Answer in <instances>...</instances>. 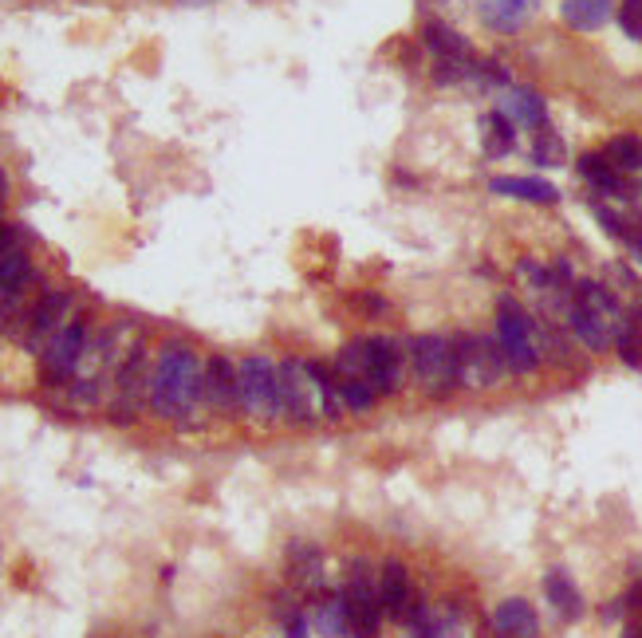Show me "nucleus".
Wrapping results in <instances>:
<instances>
[{"mask_svg":"<svg viewBox=\"0 0 642 638\" xmlns=\"http://www.w3.org/2000/svg\"><path fill=\"white\" fill-rule=\"evenodd\" d=\"M406 627L414 638H457L461 611L450 603H414L406 615Z\"/></svg>","mask_w":642,"mask_h":638,"instance_id":"14","label":"nucleus"},{"mask_svg":"<svg viewBox=\"0 0 642 638\" xmlns=\"http://www.w3.org/2000/svg\"><path fill=\"white\" fill-rule=\"evenodd\" d=\"M497 343H501L505 363H509L513 375H532L540 367V359H544L536 323L524 312V304H516L513 296L497 300Z\"/></svg>","mask_w":642,"mask_h":638,"instance_id":"6","label":"nucleus"},{"mask_svg":"<svg viewBox=\"0 0 642 638\" xmlns=\"http://www.w3.org/2000/svg\"><path fill=\"white\" fill-rule=\"evenodd\" d=\"M28 284H32L28 253H24V249H4V253H0V327L16 316Z\"/></svg>","mask_w":642,"mask_h":638,"instance_id":"13","label":"nucleus"},{"mask_svg":"<svg viewBox=\"0 0 642 638\" xmlns=\"http://www.w3.org/2000/svg\"><path fill=\"white\" fill-rule=\"evenodd\" d=\"M619 28L631 40H642V0H619Z\"/></svg>","mask_w":642,"mask_h":638,"instance_id":"29","label":"nucleus"},{"mask_svg":"<svg viewBox=\"0 0 642 638\" xmlns=\"http://www.w3.org/2000/svg\"><path fill=\"white\" fill-rule=\"evenodd\" d=\"M513 142H516V127L501 111H493V115L481 119V146H485L489 158H505V154L513 150Z\"/></svg>","mask_w":642,"mask_h":638,"instance_id":"26","label":"nucleus"},{"mask_svg":"<svg viewBox=\"0 0 642 638\" xmlns=\"http://www.w3.org/2000/svg\"><path fill=\"white\" fill-rule=\"evenodd\" d=\"M87 343H91V323L83 316H75L64 331L44 347L40 355V379L48 386H71L83 355H87Z\"/></svg>","mask_w":642,"mask_h":638,"instance_id":"10","label":"nucleus"},{"mask_svg":"<svg viewBox=\"0 0 642 638\" xmlns=\"http://www.w3.org/2000/svg\"><path fill=\"white\" fill-rule=\"evenodd\" d=\"M489 190L501 193V197H516V201H532V205H556L560 190L544 178H516V174H501L489 182Z\"/></svg>","mask_w":642,"mask_h":638,"instance_id":"22","label":"nucleus"},{"mask_svg":"<svg viewBox=\"0 0 642 638\" xmlns=\"http://www.w3.org/2000/svg\"><path fill=\"white\" fill-rule=\"evenodd\" d=\"M327 564H323V552L316 544H308V540H296L292 548H288V575H292V583L300 587V591H320L323 583H327Z\"/></svg>","mask_w":642,"mask_h":638,"instance_id":"18","label":"nucleus"},{"mask_svg":"<svg viewBox=\"0 0 642 638\" xmlns=\"http://www.w3.org/2000/svg\"><path fill=\"white\" fill-rule=\"evenodd\" d=\"M497 111L513 123V127H544L548 123V103L532 91V87H505L497 95Z\"/></svg>","mask_w":642,"mask_h":638,"instance_id":"15","label":"nucleus"},{"mask_svg":"<svg viewBox=\"0 0 642 638\" xmlns=\"http://www.w3.org/2000/svg\"><path fill=\"white\" fill-rule=\"evenodd\" d=\"M568 327L587 351H611L627 327L623 304L599 280H579L568 304Z\"/></svg>","mask_w":642,"mask_h":638,"instance_id":"3","label":"nucleus"},{"mask_svg":"<svg viewBox=\"0 0 642 638\" xmlns=\"http://www.w3.org/2000/svg\"><path fill=\"white\" fill-rule=\"evenodd\" d=\"M355 304H359V308H367V312H386V300H379V296H359Z\"/></svg>","mask_w":642,"mask_h":638,"instance_id":"33","label":"nucleus"},{"mask_svg":"<svg viewBox=\"0 0 642 638\" xmlns=\"http://www.w3.org/2000/svg\"><path fill=\"white\" fill-rule=\"evenodd\" d=\"M532 162H536V166H548V170L568 162V146H564L560 130L548 127V123L532 130Z\"/></svg>","mask_w":642,"mask_h":638,"instance_id":"27","label":"nucleus"},{"mask_svg":"<svg viewBox=\"0 0 642 638\" xmlns=\"http://www.w3.org/2000/svg\"><path fill=\"white\" fill-rule=\"evenodd\" d=\"M623 607H631V611H642V579L627 591V599H623Z\"/></svg>","mask_w":642,"mask_h":638,"instance_id":"32","label":"nucleus"},{"mask_svg":"<svg viewBox=\"0 0 642 638\" xmlns=\"http://www.w3.org/2000/svg\"><path fill=\"white\" fill-rule=\"evenodd\" d=\"M312 631H316L320 638H355L343 595H335V599H323L320 607H316V615H312Z\"/></svg>","mask_w":642,"mask_h":638,"instance_id":"24","label":"nucleus"},{"mask_svg":"<svg viewBox=\"0 0 642 638\" xmlns=\"http://www.w3.org/2000/svg\"><path fill=\"white\" fill-rule=\"evenodd\" d=\"M607 158L615 162V170H619L623 178L642 182V138L639 134H619V138H611Z\"/></svg>","mask_w":642,"mask_h":638,"instance_id":"25","label":"nucleus"},{"mask_svg":"<svg viewBox=\"0 0 642 638\" xmlns=\"http://www.w3.org/2000/svg\"><path fill=\"white\" fill-rule=\"evenodd\" d=\"M335 367L343 379L367 383L379 398H394L406 383V347L386 335H359L339 347Z\"/></svg>","mask_w":642,"mask_h":638,"instance_id":"2","label":"nucleus"},{"mask_svg":"<svg viewBox=\"0 0 642 638\" xmlns=\"http://www.w3.org/2000/svg\"><path fill=\"white\" fill-rule=\"evenodd\" d=\"M241 379V410L253 422H276L284 418V390H280V363L268 355H245L237 363Z\"/></svg>","mask_w":642,"mask_h":638,"instance_id":"7","label":"nucleus"},{"mask_svg":"<svg viewBox=\"0 0 642 638\" xmlns=\"http://www.w3.org/2000/svg\"><path fill=\"white\" fill-rule=\"evenodd\" d=\"M205 406L213 414H225V418L241 406V379H237L233 359H225V355L205 359Z\"/></svg>","mask_w":642,"mask_h":638,"instance_id":"12","label":"nucleus"},{"mask_svg":"<svg viewBox=\"0 0 642 638\" xmlns=\"http://www.w3.org/2000/svg\"><path fill=\"white\" fill-rule=\"evenodd\" d=\"M331 383H335V375L316 359H284L280 363L284 418L292 426H312V422L327 418L323 402H327V386Z\"/></svg>","mask_w":642,"mask_h":638,"instance_id":"4","label":"nucleus"},{"mask_svg":"<svg viewBox=\"0 0 642 638\" xmlns=\"http://www.w3.org/2000/svg\"><path fill=\"white\" fill-rule=\"evenodd\" d=\"M150 410L166 422H186L205 406V363L190 343H166L150 371Z\"/></svg>","mask_w":642,"mask_h":638,"instance_id":"1","label":"nucleus"},{"mask_svg":"<svg viewBox=\"0 0 642 638\" xmlns=\"http://www.w3.org/2000/svg\"><path fill=\"white\" fill-rule=\"evenodd\" d=\"M493 631L501 638H536L540 635V619H536L528 599H505L493 611Z\"/></svg>","mask_w":642,"mask_h":638,"instance_id":"19","label":"nucleus"},{"mask_svg":"<svg viewBox=\"0 0 642 638\" xmlns=\"http://www.w3.org/2000/svg\"><path fill=\"white\" fill-rule=\"evenodd\" d=\"M339 398H343L347 414H371V406L379 402V394L371 386L359 383V379H343V375H339Z\"/></svg>","mask_w":642,"mask_h":638,"instance_id":"28","label":"nucleus"},{"mask_svg":"<svg viewBox=\"0 0 642 638\" xmlns=\"http://www.w3.org/2000/svg\"><path fill=\"white\" fill-rule=\"evenodd\" d=\"M0 237H4V225H0Z\"/></svg>","mask_w":642,"mask_h":638,"instance_id":"36","label":"nucleus"},{"mask_svg":"<svg viewBox=\"0 0 642 638\" xmlns=\"http://www.w3.org/2000/svg\"><path fill=\"white\" fill-rule=\"evenodd\" d=\"M71 308H75V300H71V292H44L40 300H36V308L28 312V331H24V347L32 351V355H44V347L64 331L67 323H71Z\"/></svg>","mask_w":642,"mask_h":638,"instance_id":"11","label":"nucleus"},{"mask_svg":"<svg viewBox=\"0 0 642 638\" xmlns=\"http://www.w3.org/2000/svg\"><path fill=\"white\" fill-rule=\"evenodd\" d=\"M284 635L288 638H312V623L304 611H288L284 615Z\"/></svg>","mask_w":642,"mask_h":638,"instance_id":"30","label":"nucleus"},{"mask_svg":"<svg viewBox=\"0 0 642 638\" xmlns=\"http://www.w3.org/2000/svg\"><path fill=\"white\" fill-rule=\"evenodd\" d=\"M379 599H383V611L390 619H402L410 615L414 607V587H410V572L402 560H386L383 572H379Z\"/></svg>","mask_w":642,"mask_h":638,"instance_id":"16","label":"nucleus"},{"mask_svg":"<svg viewBox=\"0 0 642 638\" xmlns=\"http://www.w3.org/2000/svg\"><path fill=\"white\" fill-rule=\"evenodd\" d=\"M453 343H457V386L489 390L505 379L509 363L493 335H461Z\"/></svg>","mask_w":642,"mask_h":638,"instance_id":"8","label":"nucleus"},{"mask_svg":"<svg viewBox=\"0 0 642 638\" xmlns=\"http://www.w3.org/2000/svg\"><path fill=\"white\" fill-rule=\"evenodd\" d=\"M579 178L599 197H627V178L615 170V162L607 154H583L579 158Z\"/></svg>","mask_w":642,"mask_h":638,"instance_id":"20","label":"nucleus"},{"mask_svg":"<svg viewBox=\"0 0 642 638\" xmlns=\"http://www.w3.org/2000/svg\"><path fill=\"white\" fill-rule=\"evenodd\" d=\"M623 241H627V249H631V256H635V260L642 264V225H635V229H631V233H627Z\"/></svg>","mask_w":642,"mask_h":638,"instance_id":"31","label":"nucleus"},{"mask_svg":"<svg viewBox=\"0 0 642 638\" xmlns=\"http://www.w3.org/2000/svg\"><path fill=\"white\" fill-rule=\"evenodd\" d=\"M615 12V0H560V16L576 32H599Z\"/></svg>","mask_w":642,"mask_h":638,"instance_id":"23","label":"nucleus"},{"mask_svg":"<svg viewBox=\"0 0 642 638\" xmlns=\"http://www.w3.org/2000/svg\"><path fill=\"white\" fill-rule=\"evenodd\" d=\"M343 603H347L355 638H379L386 611H383V599H379V579H371V568H367L363 560H351V568H347Z\"/></svg>","mask_w":642,"mask_h":638,"instance_id":"9","label":"nucleus"},{"mask_svg":"<svg viewBox=\"0 0 642 638\" xmlns=\"http://www.w3.org/2000/svg\"><path fill=\"white\" fill-rule=\"evenodd\" d=\"M540 0H477V16L493 32H516L536 16Z\"/></svg>","mask_w":642,"mask_h":638,"instance_id":"17","label":"nucleus"},{"mask_svg":"<svg viewBox=\"0 0 642 638\" xmlns=\"http://www.w3.org/2000/svg\"><path fill=\"white\" fill-rule=\"evenodd\" d=\"M623 638H642V627H631V631H627Z\"/></svg>","mask_w":642,"mask_h":638,"instance_id":"35","label":"nucleus"},{"mask_svg":"<svg viewBox=\"0 0 642 638\" xmlns=\"http://www.w3.org/2000/svg\"><path fill=\"white\" fill-rule=\"evenodd\" d=\"M178 4H190V8H197V4H213V0H178Z\"/></svg>","mask_w":642,"mask_h":638,"instance_id":"34","label":"nucleus"},{"mask_svg":"<svg viewBox=\"0 0 642 638\" xmlns=\"http://www.w3.org/2000/svg\"><path fill=\"white\" fill-rule=\"evenodd\" d=\"M406 363L422 394L446 398L457 390V343L450 335H410L406 343Z\"/></svg>","mask_w":642,"mask_h":638,"instance_id":"5","label":"nucleus"},{"mask_svg":"<svg viewBox=\"0 0 642 638\" xmlns=\"http://www.w3.org/2000/svg\"><path fill=\"white\" fill-rule=\"evenodd\" d=\"M544 595H548V603H552V611L560 619H568V623L583 619V595H579L576 579L564 568H552V572L544 575Z\"/></svg>","mask_w":642,"mask_h":638,"instance_id":"21","label":"nucleus"}]
</instances>
